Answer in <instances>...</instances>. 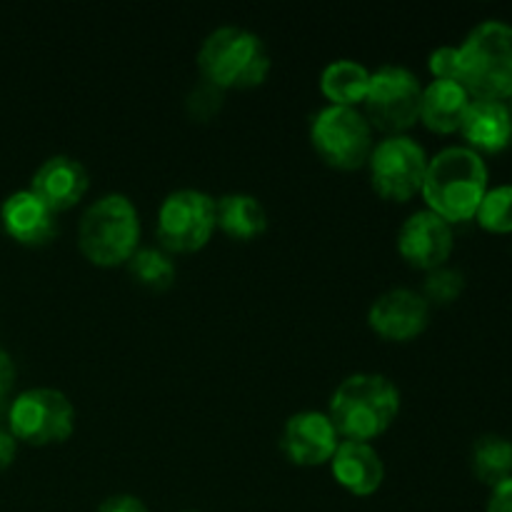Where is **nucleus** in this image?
I'll list each match as a JSON object with an SVG mask.
<instances>
[{
  "mask_svg": "<svg viewBox=\"0 0 512 512\" xmlns=\"http://www.w3.org/2000/svg\"><path fill=\"white\" fill-rule=\"evenodd\" d=\"M423 198L448 223L470 220L488 193V165L473 148L453 145L428 160Z\"/></svg>",
  "mask_w": 512,
  "mask_h": 512,
  "instance_id": "nucleus-1",
  "label": "nucleus"
},
{
  "mask_svg": "<svg viewBox=\"0 0 512 512\" xmlns=\"http://www.w3.org/2000/svg\"><path fill=\"white\" fill-rule=\"evenodd\" d=\"M400 410V390L380 373H358L345 378L330 398V423L345 440L378 438L393 425Z\"/></svg>",
  "mask_w": 512,
  "mask_h": 512,
  "instance_id": "nucleus-2",
  "label": "nucleus"
},
{
  "mask_svg": "<svg viewBox=\"0 0 512 512\" xmlns=\"http://www.w3.org/2000/svg\"><path fill=\"white\" fill-rule=\"evenodd\" d=\"M458 83L473 100L512 98V28L503 20L475 25L458 45Z\"/></svg>",
  "mask_w": 512,
  "mask_h": 512,
  "instance_id": "nucleus-3",
  "label": "nucleus"
},
{
  "mask_svg": "<svg viewBox=\"0 0 512 512\" xmlns=\"http://www.w3.org/2000/svg\"><path fill=\"white\" fill-rule=\"evenodd\" d=\"M203 80L215 88H250L270 73V55L263 40L238 25L215 28L198 50Z\"/></svg>",
  "mask_w": 512,
  "mask_h": 512,
  "instance_id": "nucleus-4",
  "label": "nucleus"
},
{
  "mask_svg": "<svg viewBox=\"0 0 512 512\" xmlns=\"http://www.w3.org/2000/svg\"><path fill=\"white\" fill-rule=\"evenodd\" d=\"M138 238V210L123 193L103 195L80 218V250L95 265L128 263L138 250Z\"/></svg>",
  "mask_w": 512,
  "mask_h": 512,
  "instance_id": "nucleus-5",
  "label": "nucleus"
},
{
  "mask_svg": "<svg viewBox=\"0 0 512 512\" xmlns=\"http://www.w3.org/2000/svg\"><path fill=\"white\" fill-rule=\"evenodd\" d=\"M310 140L325 163L353 170L368 163L373 153L370 120L350 105H328L310 123Z\"/></svg>",
  "mask_w": 512,
  "mask_h": 512,
  "instance_id": "nucleus-6",
  "label": "nucleus"
},
{
  "mask_svg": "<svg viewBox=\"0 0 512 512\" xmlns=\"http://www.w3.org/2000/svg\"><path fill=\"white\" fill-rule=\"evenodd\" d=\"M8 428L15 440L30 445L63 443L75 430V408L55 388H30L8 408Z\"/></svg>",
  "mask_w": 512,
  "mask_h": 512,
  "instance_id": "nucleus-7",
  "label": "nucleus"
},
{
  "mask_svg": "<svg viewBox=\"0 0 512 512\" xmlns=\"http://www.w3.org/2000/svg\"><path fill=\"white\" fill-rule=\"evenodd\" d=\"M215 230V200L203 190L170 193L158 210V240L170 253H193Z\"/></svg>",
  "mask_w": 512,
  "mask_h": 512,
  "instance_id": "nucleus-8",
  "label": "nucleus"
},
{
  "mask_svg": "<svg viewBox=\"0 0 512 512\" xmlns=\"http://www.w3.org/2000/svg\"><path fill=\"white\" fill-rule=\"evenodd\" d=\"M420 100H423V85L413 70L403 65H383L370 73L365 108L370 123L378 125L380 130L398 135L400 130L410 128L420 118Z\"/></svg>",
  "mask_w": 512,
  "mask_h": 512,
  "instance_id": "nucleus-9",
  "label": "nucleus"
},
{
  "mask_svg": "<svg viewBox=\"0 0 512 512\" xmlns=\"http://www.w3.org/2000/svg\"><path fill=\"white\" fill-rule=\"evenodd\" d=\"M368 165L375 190L383 198L408 200L423 188L428 155L423 145L415 143L408 135H390L373 145Z\"/></svg>",
  "mask_w": 512,
  "mask_h": 512,
  "instance_id": "nucleus-10",
  "label": "nucleus"
},
{
  "mask_svg": "<svg viewBox=\"0 0 512 512\" xmlns=\"http://www.w3.org/2000/svg\"><path fill=\"white\" fill-rule=\"evenodd\" d=\"M455 245L453 225L433 210H418L410 215L398 233V250L410 265L435 270L445 265Z\"/></svg>",
  "mask_w": 512,
  "mask_h": 512,
  "instance_id": "nucleus-11",
  "label": "nucleus"
},
{
  "mask_svg": "<svg viewBox=\"0 0 512 512\" xmlns=\"http://www.w3.org/2000/svg\"><path fill=\"white\" fill-rule=\"evenodd\" d=\"M430 320V303L423 293L410 288H393L378 295L368 310L370 328L388 340H410L425 330Z\"/></svg>",
  "mask_w": 512,
  "mask_h": 512,
  "instance_id": "nucleus-12",
  "label": "nucleus"
},
{
  "mask_svg": "<svg viewBox=\"0 0 512 512\" xmlns=\"http://www.w3.org/2000/svg\"><path fill=\"white\" fill-rule=\"evenodd\" d=\"M280 445L293 463L320 465L333 460L340 440L338 430L330 423L328 415L303 410V413H295L293 418H288Z\"/></svg>",
  "mask_w": 512,
  "mask_h": 512,
  "instance_id": "nucleus-13",
  "label": "nucleus"
},
{
  "mask_svg": "<svg viewBox=\"0 0 512 512\" xmlns=\"http://www.w3.org/2000/svg\"><path fill=\"white\" fill-rule=\"evenodd\" d=\"M90 178L83 163L70 155H53L35 170L30 190L48 205L53 213L73 208L88 190Z\"/></svg>",
  "mask_w": 512,
  "mask_h": 512,
  "instance_id": "nucleus-14",
  "label": "nucleus"
},
{
  "mask_svg": "<svg viewBox=\"0 0 512 512\" xmlns=\"http://www.w3.org/2000/svg\"><path fill=\"white\" fill-rule=\"evenodd\" d=\"M58 213L48 208L33 190H18L8 195L0 208L5 230L23 245H45L58 235Z\"/></svg>",
  "mask_w": 512,
  "mask_h": 512,
  "instance_id": "nucleus-15",
  "label": "nucleus"
},
{
  "mask_svg": "<svg viewBox=\"0 0 512 512\" xmlns=\"http://www.w3.org/2000/svg\"><path fill=\"white\" fill-rule=\"evenodd\" d=\"M333 475L345 490L353 495H373L383 485L385 465L380 460L378 450L370 443L358 440H343L333 455Z\"/></svg>",
  "mask_w": 512,
  "mask_h": 512,
  "instance_id": "nucleus-16",
  "label": "nucleus"
},
{
  "mask_svg": "<svg viewBox=\"0 0 512 512\" xmlns=\"http://www.w3.org/2000/svg\"><path fill=\"white\" fill-rule=\"evenodd\" d=\"M460 133L465 135L473 150L500 153L512 140V113L503 100H470L468 110L460 123Z\"/></svg>",
  "mask_w": 512,
  "mask_h": 512,
  "instance_id": "nucleus-17",
  "label": "nucleus"
},
{
  "mask_svg": "<svg viewBox=\"0 0 512 512\" xmlns=\"http://www.w3.org/2000/svg\"><path fill=\"white\" fill-rule=\"evenodd\" d=\"M470 100L473 98L468 95V90L455 80H433L428 88H423L420 118L435 133H455L460 130Z\"/></svg>",
  "mask_w": 512,
  "mask_h": 512,
  "instance_id": "nucleus-18",
  "label": "nucleus"
},
{
  "mask_svg": "<svg viewBox=\"0 0 512 512\" xmlns=\"http://www.w3.org/2000/svg\"><path fill=\"white\" fill-rule=\"evenodd\" d=\"M215 225H220L230 238L250 240L268 228V213L255 195L230 193L215 203Z\"/></svg>",
  "mask_w": 512,
  "mask_h": 512,
  "instance_id": "nucleus-19",
  "label": "nucleus"
},
{
  "mask_svg": "<svg viewBox=\"0 0 512 512\" xmlns=\"http://www.w3.org/2000/svg\"><path fill=\"white\" fill-rule=\"evenodd\" d=\"M370 85V70L358 60H335L320 75V88L333 100V105H350L365 100Z\"/></svg>",
  "mask_w": 512,
  "mask_h": 512,
  "instance_id": "nucleus-20",
  "label": "nucleus"
},
{
  "mask_svg": "<svg viewBox=\"0 0 512 512\" xmlns=\"http://www.w3.org/2000/svg\"><path fill=\"white\" fill-rule=\"evenodd\" d=\"M473 473L480 483L495 485L512 478V443L503 435L488 433L473 445Z\"/></svg>",
  "mask_w": 512,
  "mask_h": 512,
  "instance_id": "nucleus-21",
  "label": "nucleus"
},
{
  "mask_svg": "<svg viewBox=\"0 0 512 512\" xmlns=\"http://www.w3.org/2000/svg\"><path fill=\"white\" fill-rule=\"evenodd\" d=\"M128 270L135 283L150 290H165L175 283V263L158 248H140L130 255Z\"/></svg>",
  "mask_w": 512,
  "mask_h": 512,
  "instance_id": "nucleus-22",
  "label": "nucleus"
},
{
  "mask_svg": "<svg viewBox=\"0 0 512 512\" xmlns=\"http://www.w3.org/2000/svg\"><path fill=\"white\" fill-rule=\"evenodd\" d=\"M475 220L490 233H512V185H498L480 200Z\"/></svg>",
  "mask_w": 512,
  "mask_h": 512,
  "instance_id": "nucleus-23",
  "label": "nucleus"
},
{
  "mask_svg": "<svg viewBox=\"0 0 512 512\" xmlns=\"http://www.w3.org/2000/svg\"><path fill=\"white\" fill-rule=\"evenodd\" d=\"M463 288H465V275L460 273V270L440 265V268L430 270L428 278H425L423 298L435 305H448L460 298Z\"/></svg>",
  "mask_w": 512,
  "mask_h": 512,
  "instance_id": "nucleus-24",
  "label": "nucleus"
},
{
  "mask_svg": "<svg viewBox=\"0 0 512 512\" xmlns=\"http://www.w3.org/2000/svg\"><path fill=\"white\" fill-rule=\"evenodd\" d=\"M220 95H223V90L215 88L208 80H203V85H198L188 98L190 113H193L195 118H208V115H213L215 110H218Z\"/></svg>",
  "mask_w": 512,
  "mask_h": 512,
  "instance_id": "nucleus-25",
  "label": "nucleus"
},
{
  "mask_svg": "<svg viewBox=\"0 0 512 512\" xmlns=\"http://www.w3.org/2000/svg\"><path fill=\"white\" fill-rule=\"evenodd\" d=\"M430 70L435 80H455L458 83V48L443 45L430 55Z\"/></svg>",
  "mask_w": 512,
  "mask_h": 512,
  "instance_id": "nucleus-26",
  "label": "nucleus"
},
{
  "mask_svg": "<svg viewBox=\"0 0 512 512\" xmlns=\"http://www.w3.org/2000/svg\"><path fill=\"white\" fill-rule=\"evenodd\" d=\"M98 512H150L145 503L135 495H110L108 500L100 503Z\"/></svg>",
  "mask_w": 512,
  "mask_h": 512,
  "instance_id": "nucleus-27",
  "label": "nucleus"
},
{
  "mask_svg": "<svg viewBox=\"0 0 512 512\" xmlns=\"http://www.w3.org/2000/svg\"><path fill=\"white\" fill-rule=\"evenodd\" d=\"M488 512H512V478L490 490Z\"/></svg>",
  "mask_w": 512,
  "mask_h": 512,
  "instance_id": "nucleus-28",
  "label": "nucleus"
},
{
  "mask_svg": "<svg viewBox=\"0 0 512 512\" xmlns=\"http://www.w3.org/2000/svg\"><path fill=\"white\" fill-rule=\"evenodd\" d=\"M13 380H15L13 360H10V355L0 348V403L8 398L10 388H13Z\"/></svg>",
  "mask_w": 512,
  "mask_h": 512,
  "instance_id": "nucleus-29",
  "label": "nucleus"
},
{
  "mask_svg": "<svg viewBox=\"0 0 512 512\" xmlns=\"http://www.w3.org/2000/svg\"><path fill=\"white\" fill-rule=\"evenodd\" d=\"M15 458V438L10 435V430H0V470L8 468L10 460Z\"/></svg>",
  "mask_w": 512,
  "mask_h": 512,
  "instance_id": "nucleus-30",
  "label": "nucleus"
},
{
  "mask_svg": "<svg viewBox=\"0 0 512 512\" xmlns=\"http://www.w3.org/2000/svg\"><path fill=\"white\" fill-rule=\"evenodd\" d=\"M183 512H198V510H183Z\"/></svg>",
  "mask_w": 512,
  "mask_h": 512,
  "instance_id": "nucleus-31",
  "label": "nucleus"
},
{
  "mask_svg": "<svg viewBox=\"0 0 512 512\" xmlns=\"http://www.w3.org/2000/svg\"><path fill=\"white\" fill-rule=\"evenodd\" d=\"M510 113H512V105H510Z\"/></svg>",
  "mask_w": 512,
  "mask_h": 512,
  "instance_id": "nucleus-32",
  "label": "nucleus"
}]
</instances>
